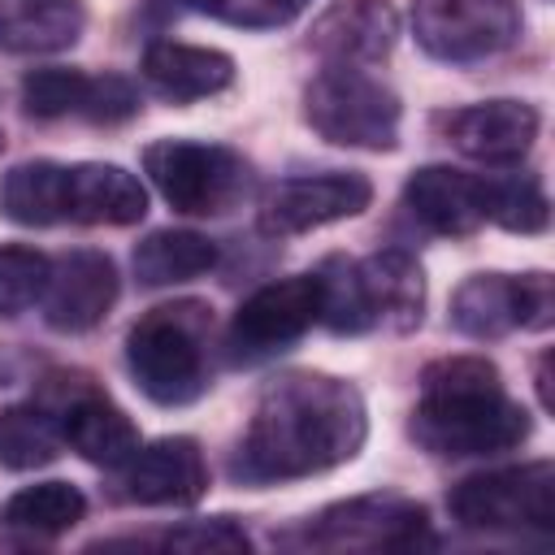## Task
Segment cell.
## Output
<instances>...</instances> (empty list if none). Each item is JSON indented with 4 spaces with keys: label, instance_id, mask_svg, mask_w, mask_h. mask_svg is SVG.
Listing matches in <instances>:
<instances>
[{
    "label": "cell",
    "instance_id": "6da1fadb",
    "mask_svg": "<svg viewBox=\"0 0 555 555\" xmlns=\"http://www.w3.org/2000/svg\"><path fill=\"white\" fill-rule=\"evenodd\" d=\"M369 434L364 399L351 382L295 369L273 377L230 455V477L243 486H273L347 464Z\"/></svg>",
    "mask_w": 555,
    "mask_h": 555
},
{
    "label": "cell",
    "instance_id": "7a4b0ae2",
    "mask_svg": "<svg viewBox=\"0 0 555 555\" xmlns=\"http://www.w3.org/2000/svg\"><path fill=\"white\" fill-rule=\"evenodd\" d=\"M529 412L503 390V377L481 356H447L421 373V399L408 434L442 460L503 455L529 438Z\"/></svg>",
    "mask_w": 555,
    "mask_h": 555
},
{
    "label": "cell",
    "instance_id": "3957f363",
    "mask_svg": "<svg viewBox=\"0 0 555 555\" xmlns=\"http://www.w3.org/2000/svg\"><path fill=\"white\" fill-rule=\"evenodd\" d=\"M0 212L17 225H134L147 212V191L121 165L22 160L0 178Z\"/></svg>",
    "mask_w": 555,
    "mask_h": 555
},
{
    "label": "cell",
    "instance_id": "277c9868",
    "mask_svg": "<svg viewBox=\"0 0 555 555\" xmlns=\"http://www.w3.org/2000/svg\"><path fill=\"white\" fill-rule=\"evenodd\" d=\"M321 291V325L334 334H369V330H412L425 312V278L421 264L399 251L382 247L364 260L330 256L317 269Z\"/></svg>",
    "mask_w": 555,
    "mask_h": 555
},
{
    "label": "cell",
    "instance_id": "5b68a950",
    "mask_svg": "<svg viewBox=\"0 0 555 555\" xmlns=\"http://www.w3.org/2000/svg\"><path fill=\"white\" fill-rule=\"evenodd\" d=\"M208 334L212 312L199 299L143 312L126 334V369L134 386L160 408L199 399L208 386Z\"/></svg>",
    "mask_w": 555,
    "mask_h": 555
},
{
    "label": "cell",
    "instance_id": "8992f818",
    "mask_svg": "<svg viewBox=\"0 0 555 555\" xmlns=\"http://www.w3.org/2000/svg\"><path fill=\"white\" fill-rule=\"evenodd\" d=\"M143 173L173 212L225 217L251 195V165L225 143L156 139L143 147Z\"/></svg>",
    "mask_w": 555,
    "mask_h": 555
},
{
    "label": "cell",
    "instance_id": "52a82bcc",
    "mask_svg": "<svg viewBox=\"0 0 555 555\" xmlns=\"http://www.w3.org/2000/svg\"><path fill=\"white\" fill-rule=\"evenodd\" d=\"M451 520L473 533H551L555 529V464H512L473 473L447 494Z\"/></svg>",
    "mask_w": 555,
    "mask_h": 555
},
{
    "label": "cell",
    "instance_id": "ba28073f",
    "mask_svg": "<svg viewBox=\"0 0 555 555\" xmlns=\"http://www.w3.org/2000/svg\"><path fill=\"white\" fill-rule=\"evenodd\" d=\"M308 126L338 143L364 152H390L399 143V95L351 65H325L304 91Z\"/></svg>",
    "mask_w": 555,
    "mask_h": 555
},
{
    "label": "cell",
    "instance_id": "9c48e42d",
    "mask_svg": "<svg viewBox=\"0 0 555 555\" xmlns=\"http://www.w3.org/2000/svg\"><path fill=\"white\" fill-rule=\"evenodd\" d=\"M286 542H299L312 551H421V546H434L438 538L421 503L399 494H360L308 516L304 529Z\"/></svg>",
    "mask_w": 555,
    "mask_h": 555
},
{
    "label": "cell",
    "instance_id": "30bf717a",
    "mask_svg": "<svg viewBox=\"0 0 555 555\" xmlns=\"http://www.w3.org/2000/svg\"><path fill=\"white\" fill-rule=\"evenodd\" d=\"M516 0H412L416 43L447 65H473L507 52L520 39Z\"/></svg>",
    "mask_w": 555,
    "mask_h": 555
},
{
    "label": "cell",
    "instance_id": "8fae6325",
    "mask_svg": "<svg viewBox=\"0 0 555 555\" xmlns=\"http://www.w3.org/2000/svg\"><path fill=\"white\" fill-rule=\"evenodd\" d=\"M555 321L551 273H473L451 295V325L464 338H503L512 330H546Z\"/></svg>",
    "mask_w": 555,
    "mask_h": 555
},
{
    "label": "cell",
    "instance_id": "7c38bea8",
    "mask_svg": "<svg viewBox=\"0 0 555 555\" xmlns=\"http://www.w3.org/2000/svg\"><path fill=\"white\" fill-rule=\"evenodd\" d=\"M321 317L317 273H295L282 282H264L251 291L225 330V356L234 364H260L299 343Z\"/></svg>",
    "mask_w": 555,
    "mask_h": 555
},
{
    "label": "cell",
    "instance_id": "4fadbf2b",
    "mask_svg": "<svg viewBox=\"0 0 555 555\" xmlns=\"http://www.w3.org/2000/svg\"><path fill=\"white\" fill-rule=\"evenodd\" d=\"M52 416H56V429H61V442L74 447L87 464H100V468H117L134 455L139 447V429L134 421L91 382V377H52L43 386V399H39Z\"/></svg>",
    "mask_w": 555,
    "mask_h": 555
},
{
    "label": "cell",
    "instance_id": "5bb4252c",
    "mask_svg": "<svg viewBox=\"0 0 555 555\" xmlns=\"http://www.w3.org/2000/svg\"><path fill=\"white\" fill-rule=\"evenodd\" d=\"M369 199H373V182L351 169L282 178L260 199V234H269V238L308 234L330 221L360 217L369 208Z\"/></svg>",
    "mask_w": 555,
    "mask_h": 555
},
{
    "label": "cell",
    "instance_id": "9a60e30c",
    "mask_svg": "<svg viewBox=\"0 0 555 555\" xmlns=\"http://www.w3.org/2000/svg\"><path fill=\"white\" fill-rule=\"evenodd\" d=\"M22 108L39 121L82 117L95 126H113L139 113V91L121 74H87L65 65H43L22 78Z\"/></svg>",
    "mask_w": 555,
    "mask_h": 555
},
{
    "label": "cell",
    "instance_id": "2e32d148",
    "mask_svg": "<svg viewBox=\"0 0 555 555\" xmlns=\"http://www.w3.org/2000/svg\"><path fill=\"white\" fill-rule=\"evenodd\" d=\"M434 130L468 160L512 169L529 156V147L538 139V108L525 100H486V104L438 113Z\"/></svg>",
    "mask_w": 555,
    "mask_h": 555
},
{
    "label": "cell",
    "instance_id": "e0dca14e",
    "mask_svg": "<svg viewBox=\"0 0 555 555\" xmlns=\"http://www.w3.org/2000/svg\"><path fill=\"white\" fill-rule=\"evenodd\" d=\"M117 494L143 507H195L208 494V464L195 438H156L117 464Z\"/></svg>",
    "mask_w": 555,
    "mask_h": 555
},
{
    "label": "cell",
    "instance_id": "ac0fdd59",
    "mask_svg": "<svg viewBox=\"0 0 555 555\" xmlns=\"http://www.w3.org/2000/svg\"><path fill=\"white\" fill-rule=\"evenodd\" d=\"M117 264L95 247H74L52 260L43 286V321L61 334H82L108 317L117 304Z\"/></svg>",
    "mask_w": 555,
    "mask_h": 555
},
{
    "label": "cell",
    "instance_id": "d6986e66",
    "mask_svg": "<svg viewBox=\"0 0 555 555\" xmlns=\"http://www.w3.org/2000/svg\"><path fill=\"white\" fill-rule=\"evenodd\" d=\"M399 39V13L386 0H334L308 30V48L325 65H377Z\"/></svg>",
    "mask_w": 555,
    "mask_h": 555
},
{
    "label": "cell",
    "instance_id": "ffe728a7",
    "mask_svg": "<svg viewBox=\"0 0 555 555\" xmlns=\"http://www.w3.org/2000/svg\"><path fill=\"white\" fill-rule=\"evenodd\" d=\"M403 208L442 238H464L486 221V195L477 173H460L451 165H425L403 182Z\"/></svg>",
    "mask_w": 555,
    "mask_h": 555
},
{
    "label": "cell",
    "instance_id": "44dd1931",
    "mask_svg": "<svg viewBox=\"0 0 555 555\" xmlns=\"http://www.w3.org/2000/svg\"><path fill=\"white\" fill-rule=\"evenodd\" d=\"M139 74L156 95H165L173 104H191V100L225 91L234 82V61L225 52H217V48L156 39V43H147Z\"/></svg>",
    "mask_w": 555,
    "mask_h": 555
},
{
    "label": "cell",
    "instance_id": "7402d4cb",
    "mask_svg": "<svg viewBox=\"0 0 555 555\" xmlns=\"http://www.w3.org/2000/svg\"><path fill=\"white\" fill-rule=\"evenodd\" d=\"M87 516V499L69 481H35L0 503V546H48Z\"/></svg>",
    "mask_w": 555,
    "mask_h": 555
},
{
    "label": "cell",
    "instance_id": "603a6c76",
    "mask_svg": "<svg viewBox=\"0 0 555 555\" xmlns=\"http://www.w3.org/2000/svg\"><path fill=\"white\" fill-rule=\"evenodd\" d=\"M78 0H0V52L13 56H48L82 35Z\"/></svg>",
    "mask_w": 555,
    "mask_h": 555
},
{
    "label": "cell",
    "instance_id": "cb8c5ba5",
    "mask_svg": "<svg viewBox=\"0 0 555 555\" xmlns=\"http://www.w3.org/2000/svg\"><path fill=\"white\" fill-rule=\"evenodd\" d=\"M217 264V243L195 230H152L134 247V278L143 286H173L208 273Z\"/></svg>",
    "mask_w": 555,
    "mask_h": 555
},
{
    "label": "cell",
    "instance_id": "d4e9b609",
    "mask_svg": "<svg viewBox=\"0 0 555 555\" xmlns=\"http://www.w3.org/2000/svg\"><path fill=\"white\" fill-rule=\"evenodd\" d=\"M61 429H56V416L30 399V403H9L0 408V464L13 468V473H26V468H43L61 455Z\"/></svg>",
    "mask_w": 555,
    "mask_h": 555
},
{
    "label": "cell",
    "instance_id": "484cf974",
    "mask_svg": "<svg viewBox=\"0 0 555 555\" xmlns=\"http://www.w3.org/2000/svg\"><path fill=\"white\" fill-rule=\"evenodd\" d=\"M481 195H486V221L512 230V234H538L551 221V204L546 191L533 173L507 169V173H486L481 178Z\"/></svg>",
    "mask_w": 555,
    "mask_h": 555
},
{
    "label": "cell",
    "instance_id": "4316f807",
    "mask_svg": "<svg viewBox=\"0 0 555 555\" xmlns=\"http://www.w3.org/2000/svg\"><path fill=\"white\" fill-rule=\"evenodd\" d=\"M48 273H52V256L22 243H4L0 247V317H17L30 304H39Z\"/></svg>",
    "mask_w": 555,
    "mask_h": 555
},
{
    "label": "cell",
    "instance_id": "83f0119b",
    "mask_svg": "<svg viewBox=\"0 0 555 555\" xmlns=\"http://www.w3.org/2000/svg\"><path fill=\"white\" fill-rule=\"evenodd\" d=\"M195 13H208L225 26H243V30H269V26H286L295 22L312 0H182Z\"/></svg>",
    "mask_w": 555,
    "mask_h": 555
},
{
    "label": "cell",
    "instance_id": "f1b7e54d",
    "mask_svg": "<svg viewBox=\"0 0 555 555\" xmlns=\"http://www.w3.org/2000/svg\"><path fill=\"white\" fill-rule=\"evenodd\" d=\"M156 546H169V551H195V555H234V551H247L251 538L234 525V516H212V520H186L160 538H152Z\"/></svg>",
    "mask_w": 555,
    "mask_h": 555
},
{
    "label": "cell",
    "instance_id": "f546056e",
    "mask_svg": "<svg viewBox=\"0 0 555 555\" xmlns=\"http://www.w3.org/2000/svg\"><path fill=\"white\" fill-rule=\"evenodd\" d=\"M546 364H551V356H542V360H538V399H542V408L551 412V403H555V399H551V373H546Z\"/></svg>",
    "mask_w": 555,
    "mask_h": 555
},
{
    "label": "cell",
    "instance_id": "4dcf8cb0",
    "mask_svg": "<svg viewBox=\"0 0 555 555\" xmlns=\"http://www.w3.org/2000/svg\"><path fill=\"white\" fill-rule=\"evenodd\" d=\"M0 147H4V134H0Z\"/></svg>",
    "mask_w": 555,
    "mask_h": 555
}]
</instances>
